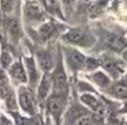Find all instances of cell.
I'll list each match as a JSON object with an SVG mask.
<instances>
[{
  "label": "cell",
  "mask_w": 127,
  "mask_h": 125,
  "mask_svg": "<svg viewBox=\"0 0 127 125\" xmlns=\"http://www.w3.org/2000/svg\"><path fill=\"white\" fill-rule=\"evenodd\" d=\"M80 101L82 103L85 109H87L94 115L105 118V115L108 113V106H107L106 101L103 99H101L100 96L95 95L94 93L87 91V93L81 94L80 95Z\"/></svg>",
  "instance_id": "9c48e42d"
},
{
  "label": "cell",
  "mask_w": 127,
  "mask_h": 125,
  "mask_svg": "<svg viewBox=\"0 0 127 125\" xmlns=\"http://www.w3.org/2000/svg\"><path fill=\"white\" fill-rule=\"evenodd\" d=\"M20 3L18 1H0V8H1V11L8 15V18L14 16V11H15V6L19 5Z\"/></svg>",
  "instance_id": "d6986e66"
},
{
  "label": "cell",
  "mask_w": 127,
  "mask_h": 125,
  "mask_svg": "<svg viewBox=\"0 0 127 125\" xmlns=\"http://www.w3.org/2000/svg\"><path fill=\"white\" fill-rule=\"evenodd\" d=\"M89 80L90 81H92L98 89H101V90H103L105 93L110 89V86L112 85V83H113V80L105 73V71H102V70H96V71H94V73H90L89 74Z\"/></svg>",
  "instance_id": "e0dca14e"
},
{
  "label": "cell",
  "mask_w": 127,
  "mask_h": 125,
  "mask_svg": "<svg viewBox=\"0 0 127 125\" xmlns=\"http://www.w3.org/2000/svg\"><path fill=\"white\" fill-rule=\"evenodd\" d=\"M61 55H62V60H64V65L71 73L76 74V73L85 70V62H86L87 56L81 50L72 48V46L62 45Z\"/></svg>",
  "instance_id": "277c9868"
},
{
  "label": "cell",
  "mask_w": 127,
  "mask_h": 125,
  "mask_svg": "<svg viewBox=\"0 0 127 125\" xmlns=\"http://www.w3.org/2000/svg\"><path fill=\"white\" fill-rule=\"evenodd\" d=\"M121 58L125 60V62L127 64V45H126V48L123 49V51H122V54H121Z\"/></svg>",
  "instance_id": "44dd1931"
},
{
  "label": "cell",
  "mask_w": 127,
  "mask_h": 125,
  "mask_svg": "<svg viewBox=\"0 0 127 125\" xmlns=\"http://www.w3.org/2000/svg\"><path fill=\"white\" fill-rule=\"evenodd\" d=\"M8 75L14 81H16L20 86L28 84V76H26V70L24 66V62L19 59L13 62V65L8 69Z\"/></svg>",
  "instance_id": "9a60e30c"
},
{
  "label": "cell",
  "mask_w": 127,
  "mask_h": 125,
  "mask_svg": "<svg viewBox=\"0 0 127 125\" xmlns=\"http://www.w3.org/2000/svg\"><path fill=\"white\" fill-rule=\"evenodd\" d=\"M106 94L116 100H127V74L121 79L115 80Z\"/></svg>",
  "instance_id": "5bb4252c"
},
{
  "label": "cell",
  "mask_w": 127,
  "mask_h": 125,
  "mask_svg": "<svg viewBox=\"0 0 127 125\" xmlns=\"http://www.w3.org/2000/svg\"><path fill=\"white\" fill-rule=\"evenodd\" d=\"M23 5V18L26 24L40 25L46 21V11L44 9L42 1H25Z\"/></svg>",
  "instance_id": "8992f818"
},
{
  "label": "cell",
  "mask_w": 127,
  "mask_h": 125,
  "mask_svg": "<svg viewBox=\"0 0 127 125\" xmlns=\"http://www.w3.org/2000/svg\"><path fill=\"white\" fill-rule=\"evenodd\" d=\"M59 31H61L60 30V26L55 21H52V20L44 21L37 28V36L42 41H47V40L52 39L54 36H56L59 34Z\"/></svg>",
  "instance_id": "2e32d148"
},
{
  "label": "cell",
  "mask_w": 127,
  "mask_h": 125,
  "mask_svg": "<svg viewBox=\"0 0 127 125\" xmlns=\"http://www.w3.org/2000/svg\"><path fill=\"white\" fill-rule=\"evenodd\" d=\"M34 58L42 74H50L55 68L57 54H55L51 48H37Z\"/></svg>",
  "instance_id": "30bf717a"
},
{
  "label": "cell",
  "mask_w": 127,
  "mask_h": 125,
  "mask_svg": "<svg viewBox=\"0 0 127 125\" xmlns=\"http://www.w3.org/2000/svg\"><path fill=\"white\" fill-rule=\"evenodd\" d=\"M52 94V84L49 74H42L41 79L35 89V96L39 105H45L47 98Z\"/></svg>",
  "instance_id": "7c38bea8"
},
{
  "label": "cell",
  "mask_w": 127,
  "mask_h": 125,
  "mask_svg": "<svg viewBox=\"0 0 127 125\" xmlns=\"http://www.w3.org/2000/svg\"><path fill=\"white\" fill-rule=\"evenodd\" d=\"M44 9L46 13H49L52 16L60 18V20H64L62 15V3L60 1H42Z\"/></svg>",
  "instance_id": "ac0fdd59"
},
{
  "label": "cell",
  "mask_w": 127,
  "mask_h": 125,
  "mask_svg": "<svg viewBox=\"0 0 127 125\" xmlns=\"http://www.w3.org/2000/svg\"><path fill=\"white\" fill-rule=\"evenodd\" d=\"M24 66L26 70L28 76V84L30 89H36L39 81H40V69L36 64V60L34 56H25L24 58Z\"/></svg>",
  "instance_id": "8fae6325"
},
{
  "label": "cell",
  "mask_w": 127,
  "mask_h": 125,
  "mask_svg": "<svg viewBox=\"0 0 127 125\" xmlns=\"http://www.w3.org/2000/svg\"><path fill=\"white\" fill-rule=\"evenodd\" d=\"M0 99H1V94H0Z\"/></svg>",
  "instance_id": "603a6c76"
},
{
  "label": "cell",
  "mask_w": 127,
  "mask_h": 125,
  "mask_svg": "<svg viewBox=\"0 0 127 125\" xmlns=\"http://www.w3.org/2000/svg\"><path fill=\"white\" fill-rule=\"evenodd\" d=\"M49 75H50L51 84H52V93L69 96V94H70V83H69L66 68H65V65H64L61 50L57 53V59H56L55 68Z\"/></svg>",
  "instance_id": "3957f363"
},
{
  "label": "cell",
  "mask_w": 127,
  "mask_h": 125,
  "mask_svg": "<svg viewBox=\"0 0 127 125\" xmlns=\"http://www.w3.org/2000/svg\"><path fill=\"white\" fill-rule=\"evenodd\" d=\"M16 100H18V106L28 115L32 116L37 113V100L35 96V93L32 89H30L26 85L19 86L18 93H16Z\"/></svg>",
  "instance_id": "52a82bcc"
},
{
  "label": "cell",
  "mask_w": 127,
  "mask_h": 125,
  "mask_svg": "<svg viewBox=\"0 0 127 125\" xmlns=\"http://www.w3.org/2000/svg\"><path fill=\"white\" fill-rule=\"evenodd\" d=\"M98 62L102 71H105L113 81L127 74V64L117 54L105 51L98 56Z\"/></svg>",
  "instance_id": "7a4b0ae2"
},
{
  "label": "cell",
  "mask_w": 127,
  "mask_h": 125,
  "mask_svg": "<svg viewBox=\"0 0 127 125\" xmlns=\"http://www.w3.org/2000/svg\"><path fill=\"white\" fill-rule=\"evenodd\" d=\"M69 125H98L100 123L105 121V118L94 115L85 108H74L70 109L67 115Z\"/></svg>",
  "instance_id": "ba28073f"
},
{
  "label": "cell",
  "mask_w": 127,
  "mask_h": 125,
  "mask_svg": "<svg viewBox=\"0 0 127 125\" xmlns=\"http://www.w3.org/2000/svg\"><path fill=\"white\" fill-rule=\"evenodd\" d=\"M5 31L8 35V39L11 44L16 45L20 43L21 35H23V30H21V24L19 21V19L16 16H11V18H6L5 21Z\"/></svg>",
  "instance_id": "4fadbf2b"
},
{
  "label": "cell",
  "mask_w": 127,
  "mask_h": 125,
  "mask_svg": "<svg viewBox=\"0 0 127 125\" xmlns=\"http://www.w3.org/2000/svg\"><path fill=\"white\" fill-rule=\"evenodd\" d=\"M67 104H69V96L61 95V94L52 93L47 98L44 106L46 109L47 115L51 118V120L54 121L55 125H60L64 114L66 113Z\"/></svg>",
  "instance_id": "5b68a950"
},
{
  "label": "cell",
  "mask_w": 127,
  "mask_h": 125,
  "mask_svg": "<svg viewBox=\"0 0 127 125\" xmlns=\"http://www.w3.org/2000/svg\"><path fill=\"white\" fill-rule=\"evenodd\" d=\"M123 125H127V120H126V121H125V124H123Z\"/></svg>",
  "instance_id": "7402d4cb"
},
{
  "label": "cell",
  "mask_w": 127,
  "mask_h": 125,
  "mask_svg": "<svg viewBox=\"0 0 127 125\" xmlns=\"http://www.w3.org/2000/svg\"><path fill=\"white\" fill-rule=\"evenodd\" d=\"M61 40L67 46L76 49H91L96 44V38L89 28L72 26L61 34Z\"/></svg>",
  "instance_id": "6da1fadb"
},
{
  "label": "cell",
  "mask_w": 127,
  "mask_h": 125,
  "mask_svg": "<svg viewBox=\"0 0 127 125\" xmlns=\"http://www.w3.org/2000/svg\"><path fill=\"white\" fill-rule=\"evenodd\" d=\"M0 61H1V68L5 70V69H9L11 65H13V56L8 51H3L1 56H0Z\"/></svg>",
  "instance_id": "ffe728a7"
}]
</instances>
